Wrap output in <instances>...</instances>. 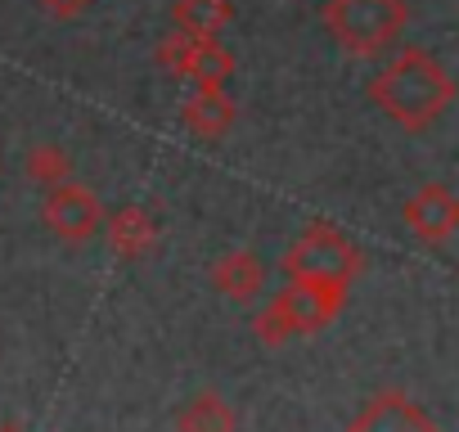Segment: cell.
Here are the masks:
<instances>
[{
	"label": "cell",
	"mask_w": 459,
	"mask_h": 432,
	"mask_svg": "<svg viewBox=\"0 0 459 432\" xmlns=\"http://www.w3.org/2000/svg\"><path fill=\"white\" fill-rule=\"evenodd\" d=\"M342 46L351 50H374L383 46L396 23H401V5L396 0H333V10H329Z\"/></svg>",
	"instance_id": "1"
}]
</instances>
